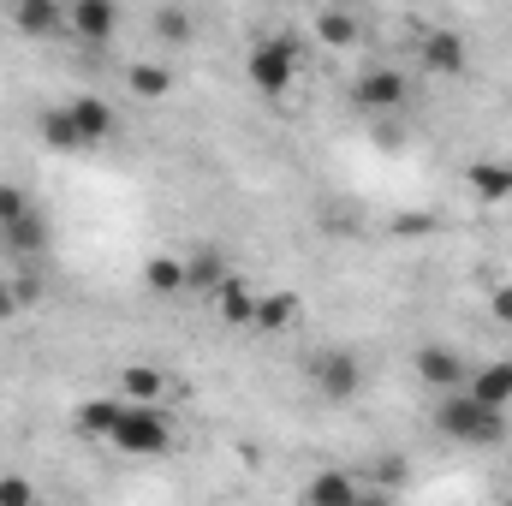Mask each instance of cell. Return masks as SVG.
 <instances>
[{"instance_id": "obj_1", "label": "cell", "mask_w": 512, "mask_h": 506, "mask_svg": "<svg viewBox=\"0 0 512 506\" xmlns=\"http://www.w3.org/2000/svg\"><path fill=\"white\" fill-rule=\"evenodd\" d=\"M435 429L447 441H459V447H501L507 441V411H495V405H483L471 393H447L435 405Z\"/></svg>"}, {"instance_id": "obj_2", "label": "cell", "mask_w": 512, "mask_h": 506, "mask_svg": "<svg viewBox=\"0 0 512 506\" xmlns=\"http://www.w3.org/2000/svg\"><path fill=\"white\" fill-rule=\"evenodd\" d=\"M298 66H304V42H298L292 30L251 42V60H245V72H251V84L262 96H286L292 78H298Z\"/></svg>"}, {"instance_id": "obj_3", "label": "cell", "mask_w": 512, "mask_h": 506, "mask_svg": "<svg viewBox=\"0 0 512 506\" xmlns=\"http://www.w3.org/2000/svg\"><path fill=\"white\" fill-rule=\"evenodd\" d=\"M108 447H120L131 459H161L173 447V417L161 405H126L120 423H114V435H108Z\"/></svg>"}, {"instance_id": "obj_4", "label": "cell", "mask_w": 512, "mask_h": 506, "mask_svg": "<svg viewBox=\"0 0 512 506\" xmlns=\"http://www.w3.org/2000/svg\"><path fill=\"white\" fill-rule=\"evenodd\" d=\"M304 381L322 399H358L364 393V358L352 346H322V352L304 358Z\"/></svg>"}, {"instance_id": "obj_5", "label": "cell", "mask_w": 512, "mask_h": 506, "mask_svg": "<svg viewBox=\"0 0 512 506\" xmlns=\"http://www.w3.org/2000/svg\"><path fill=\"white\" fill-rule=\"evenodd\" d=\"M352 102H358L364 114H399V108L411 102V78H405L399 66H370V72L352 78Z\"/></svg>"}, {"instance_id": "obj_6", "label": "cell", "mask_w": 512, "mask_h": 506, "mask_svg": "<svg viewBox=\"0 0 512 506\" xmlns=\"http://www.w3.org/2000/svg\"><path fill=\"white\" fill-rule=\"evenodd\" d=\"M417 381L447 399V393H465V387H471V364H465L453 346H423V352H417Z\"/></svg>"}, {"instance_id": "obj_7", "label": "cell", "mask_w": 512, "mask_h": 506, "mask_svg": "<svg viewBox=\"0 0 512 506\" xmlns=\"http://www.w3.org/2000/svg\"><path fill=\"white\" fill-rule=\"evenodd\" d=\"M114 30H120V6L114 0H72L66 6V36H78L84 48L114 42Z\"/></svg>"}, {"instance_id": "obj_8", "label": "cell", "mask_w": 512, "mask_h": 506, "mask_svg": "<svg viewBox=\"0 0 512 506\" xmlns=\"http://www.w3.org/2000/svg\"><path fill=\"white\" fill-rule=\"evenodd\" d=\"M66 120H72V131H78L84 149H96V143H108V137L120 131L114 102H102V96H72V102H66Z\"/></svg>"}, {"instance_id": "obj_9", "label": "cell", "mask_w": 512, "mask_h": 506, "mask_svg": "<svg viewBox=\"0 0 512 506\" xmlns=\"http://www.w3.org/2000/svg\"><path fill=\"white\" fill-rule=\"evenodd\" d=\"M298 316H304V298H298V292H256L251 328L256 334H286Z\"/></svg>"}, {"instance_id": "obj_10", "label": "cell", "mask_w": 512, "mask_h": 506, "mask_svg": "<svg viewBox=\"0 0 512 506\" xmlns=\"http://www.w3.org/2000/svg\"><path fill=\"white\" fill-rule=\"evenodd\" d=\"M120 411H126V399H120V393H108V399H84V405L72 411V429H78L84 441H108V435H114V423H120Z\"/></svg>"}, {"instance_id": "obj_11", "label": "cell", "mask_w": 512, "mask_h": 506, "mask_svg": "<svg viewBox=\"0 0 512 506\" xmlns=\"http://www.w3.org/2000/svg\"><path fill=\"white\" fill-rule=\"evenodd\" d=\"M358 489H364L358 471H316L310 489H304V506H352L358 501Z\"/></svg>"}, {"instance_id": "obj_12", "label": "cell", "mask_w": 512, "mask_h": 506, "mask_svg": "<svg viewBox=\"0 0 512 506\" xmlns=\"http://www.w3.org/2000/svg\"><path fill=\"white\" fill-rule=\"evenodd\" d=\"M0 245H6L12 256H42V251H48V215H42V209H30L24 221L0 227Z\"/></svg>"}, {"instance_id": "obj_13", "label": "cell", "mask_w": 512, "mask_h": 506, "mask_svg": "<svg viewBox=\"0 0 512 506\" xmlns=\"http://www.w3.org/2000/svg\"><path fill=\"white\" fill-rule=\"evenodd\" d=\"M12 30H24V36H54V30H66V6H54V0H18V6H12Z\"/></svg>"}, {"instance_id": "obj_14", "label": "cell", "mask_w": 512, "mask_h": 506, "mask_svg": "<svg viewBox=\"0 0 512 506\" xmlns=\"http://www.w3.org/2000/svg\"><path fill=\"white\" fill-rule=\"evenodd\" d=\"M471 399H483V405H495V411H507L512 405V364H483V370H471V387H465Z\"/></svg>"}, {"instance_id": "obj_15", "label": "cell", "mask_w": 512, "mask_h": 506, "mask_svg": "<svg viewBox=\"0 0 512 506\" xmlns=\"http://www.w3.org/2000/svg\"><path fill=\"white\" fill-rule=\"evenodd\" d=\"M233 274H227V262L215 251H197V256H185V292H203V298H215L221 286H227Z\"/></svg>"}, {"instance_id": "obj_16", "label": "cell", "mask_w": 512, "mask_h": 506, "mask_svg": "<svg viewBox=\"0 0 512 506\" xmlns=\"http://www.w3.org/2000/svg\"><path fill=\"white\" fill-rule=\"evenodd\" d=\"M423 66L429 72H459L465 66V36L459 30H429L423 36Z\"/></svg>"}, {"instance_id": "obj_17", "label": "cell", "mask_w": 512, "mask_h": 506, "mask_svg": "<svg viewBox=\"0 0 512 506\" xmlns=\"http://www.w3.org/2000/svg\"><path fill=\"white\" fill-rule=\"evenodd\" d=\"M358 30H364V24H358V12H340V6H322V12H316V36H322L328 48H352V42H358Z\"/></svg>"}, {"instance_id": "obj_18", "label": "cell", "mask_w": 512, "mask_h": 506, "mask_svg": "<svg viewBox=\"0 0 512 506\" xmlns=\"http://www.w3.org/2000/svg\"><path fill=\"white\" fill-rule=\"evenodd\" d=\"M471 191L489 197V203H507L512 197V161H477L471 167Z\"/></svg>"}, {"instance_id": "obj_19", "label": "cell", "mask_w": 512, "mask_h": 506, "mask_svg": "<svg viewBox=\"0 0 512 506\" xmlns=\"http://www.w3.org/2000/svg\"><path fill=\"white\" fill-rule=\"evenodd\" d=\"M161 370H143V364H131L126 376H120V399L126 405H161Z\"/></svg>"}, {"instance_id": "obj_20", "label": "cell", "mask_w": 512, "mask_h": 506, "mask_svg": "<svg viewBox=\"0 0 512 506\" xmlns=\"http://www.w3.org/2000/svg\"><path fill=\"white\" fill-rule=\"evenodd\" d=\"M215 304H221V316H227V322H251V316H256V286H245V280L233 274V280L215 292Z\"/></svg>"}, {"instance_id": "obj_21", "label": "cell", "mask_w": 512, "mask_h": 506, "mask_svg": "<svg viewBox=\"0 0 512 506\" xmlns=\"http://www.w3.org/2000/svg\"><path fill=\"white\" fill-rule=\"evenodd\" d=\"M143 286H149V292H161V298H179V292H185V262L155 256V262L143 268Z\"/></svg>"}, {"instance_id": "obj_22", "label": "cell", "mask_w": 512, "mask_h": 506, "mask_svg": "<svg viewBox=\"0 0 512 506\" xmlns=\"http://www.w3.org/2000/svg\"><path fill=\"white\" fill-rule=\"evenodd\" d=\"M173 90V78H167V66H155V60H143V66H131V96H143V102H161Z\"/></svg>"}, {"instance_id": "obj_23", "label": "cell", "mask_w": 512, "mask_h": 506, "mask_svg": "<svg viewBox=\"0 0 512 506\" xmlns=\"http://www.w3.org/2000/svg\"><path fill=\"white\" fill-rule=\"evenodd\" d=\"M36 203H30V191L24 185H12V179H0V227H12V221H24Z\"/></svg>"}, {"instance_id": "obj_24", "label": "cell", "mask_w": 512, "mask_h": 506, "mask_svg": "<svg viewBox=\"0 0 512 506\" xmlns=\"http://www.w3.org/2000/svg\"><path fill=\"white\" fill-rule=\"evenodd\" d=\"M155 36H161V42H185V36H191V12L161 6V12H155Z\"/></svg>"}, {"instance_id": "obj_25", "label": "cell", "mask_w": 512, "mask_h": 506, "mask_svg": "<svg viewBox=\"0 0 512 506\" xmlns=\"http://www.w3.org/2000/svg\"><path fill=\"white\" fill-rule=\"evenodd\" d=\"M0 506H36V489L24 477H0Z\"/></svg>"}, {"instance_id": "obj_26", "label": "cell", "mask_w": 512, "mask_h": 506, "mask_svg": "<svg viewBox=\"0 0 512 506\" xmlns=\"http://www.w3.org/2000/svg\"><path fill=\"white\" fill-rule=\"evenodd\" d=\"M24 304H18V292H12V280H0V316H18Z\"/></svg>"}, {"instance_id": "obj_27", "label": "cell", "mask_w": 512, "mask_h": 506, "mask_svg": "<svg viewBox=\"0 0 512 506\" xmlns=\"http://www.w3.org/2000/svg\"><path fill=\"white\" fill-rule=\"evenodd\" d=\"M495 322H507V328H512V286L495 292Z\"/></svg>"}, {"instance_id": "obj_28", "label": "cell", "mask_w": 512, "mask_h": 506, "mask_svg": "<svg viewBox=\"0 0 512 506\" xmlns=\"http://www.w3.org/2000/svg\"><path fill=\"white\" fill-rule=\"evenodd\" d=\"M352 506H393V501H387L382 489H370V483H364V489H358V501H352Z\"/></svg>"}, {"instance_id": "obj_29", "label": "cell", "mask_w": 512, "mask_h": 506, "mask_svg": "<svg viewBox=\"0 0 512 506\" xmlns=\"http://www.w3.org/2000/svg\"><path fill=\"white\" fill-rule=\"evenodd\" d=\"M507 506H512V501H507Z\"/></svg>"}]
</instances>
